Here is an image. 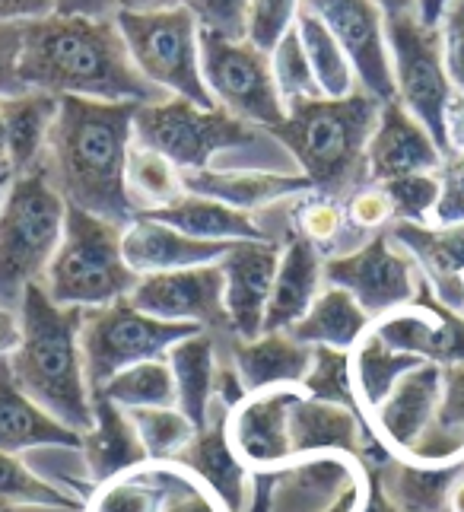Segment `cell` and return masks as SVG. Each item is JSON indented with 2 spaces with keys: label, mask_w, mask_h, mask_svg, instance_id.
<instances>
[{
  "label": "cell",
  "mask_w": 464,
  "mask_h": 512,
  "mask_svg": "<svg viewBox=\"0 0 464 512\" xmlns=\"http://www.w3.org/2000/svg\"><path fill=\"white\" fill-rule=\"evenodd\" d=\"M321 280L347 290L376 325L385 315L414 306L420 290V268L391 239L388 229H382V233L369 236V242H363L360 249L328 258L321 268Z\"/></svg>",
  "instance_id": "12"
},
{
  "label": "cell",
  "mask_w": 464,
  "mask_h": 512,
  "mask_svg": "<svg viewBox=\"0 0 464 512\" xmlns=\"http://www.w3.org/2000/svg\"><path fill=\"white\" fill-rule=\"evenodd\" d=\"M290 217H293V233L309 239L321 258L341 255V242L347 236L344 201H334V198H325V194H318V191H309L306 198L293 207Z\"/></svg>",
  "instance_id": "44"
},
{
  "label": "cell",
  "mask_w": 464,
  "mask_h": 512,
  "mask_svg": "<svg viewBox=\"0 0 464 512\" xmlns=\"http://www.w3.org/2000/svg\"><path fill=\"white\" fill-rule=\"evenodd\" d=\"M439 204L430 226H458L464 223V153L445 156L439 172Z\"/></svg>",
  "instance_id": "50"
},
{
  "label": "cell",
  "mask_w": 464,
  "mask_h": 512,
  "mask_svg": "<svg viewBox=\"0 0 464 512\" xmlns=\"http://www.w3.org/2000/svg\"><path fill=\"white\" fill-rule=\"evenodd\" d=\"M296 29L302 48H306V58L312 64V74L318 80V90L325 99H344L356 90V74L347 61V55L341 51V45L334 42V35L328 32V26L312 16L309 10L296 13Z\"/></svg>",
  "instance_id": "38"
},
{
  "label": "cell",
  "mask_w": 464,
  "mask_h": 512,
  "mask_svg": "<svg viewBox=\"0 0 464 512\" xmlns=\"http://www.w3.org/2000/svg\"><path fill=\"white\" fill-rule=\"evenodd\" d=\"M442 160L445 156L439 153L430 131L398 99L382 102L379 125L366 147L369 185L401 179V175H433L439 172Z\"/></svg>",
  "instance_id": "20"
},
{
  "label": "cell",
  "mask_w": 464,
  "mask_h": 512,
  "mask_svg": "<svg viewBox=\"0 0 464 512\" xmlns=\"http://www.w3.org/2000/svg\"><path fill=\"white\" fill-rule=\"evenodd\" d=\"M229 414L232 411L226 404L213 398L207 427L194 433V439L175 462L198 474L229 512H245L248 497H252V471L239 462L236 449L229 443Z\"/></svg>",
  "instance_id": "22"
},
{
  "label": "cell",
  "mask_w": 464,
  "mask_h": 512,
  "mask_svg": "<svg viewBox=\"0 0 464 512\" xmlns=\"http://www.w3.org/2000/svg\"><path fill=\"white\" fill-rule=\"evenodd\" d=\"M382 102L363 86L344 99H302L287 109L271 134L293 153L312 191L347 201L356 188L369 185L366 147L379 125Z\"/></svg>",
  "instance_id": "4"
},
{
  "label": "cell",
  "mask_w": 464,
  "mask_h": 512,
  "mask_svg": "<svg viewBox=\"0 0 464 512\" xmlns=\"http://www.w3.org/2000/svg\"><path fill=\"white\" fill-rule=\"evenodd\" d=\"M385 191V198L391 201L395 210V223H420L430 226L433 223V210L439 204V179L433 175H401V179H388L379 182Z\"/></svg>",
  "instance_id": "46"
},
{
  "label": "cell",
  "mask_w": 464,
  "mask_h": 512,
  "mask_svg": "<svg viewBox=\"0 0 464 512\" xmlns=\"http://www.w3.org/2000/svg\"><path fill=\"white\" fill-rule=\"evenodd\" d=\"M366 471L353 455H299L277 468L271 512H360Z\"/></svg>",
  "instance_id": "14"
},
{
  "label": "cell",
  "mask_w": 464,
  "mask_h": 512,
  "mask_svg": "<svg viewBox=\"0 0 464 512\" xmlns=\"http://www.w3.org/2000/svg\"><path fill=\"white\" fill-rule=\"evenodd\" d=\"M280 242H232V249L220 258L226 280V315H229V338L255 341L264 325V309L274 290Z\"/></svg>",
  "instance_id": "18"
},
{
  "label": "cell",
  "mask_w": 464,
  "mask_h": 512,
  "mask_svg": "<svg viewBox=\"0 0 464 512\" xmlns=\"http://www.w3.org/2000/svg\"><path fill=\"white\" fill-rule=\"evenodd\" d=\"M271 70H274L277 93H280V99H283L287 109L296 102H302V99H321L318 80L312 74V64L306 58V48H302L296 23L277 42V48L271 51Z\"/></svg>",
  "instance_id": "45"
},
{
  "label": "cell",
  "mask_w": 464,
  "mask_h": 512,
  "mask_svg": "<svg viewBox=\"0 0 464 512\" xmlns=\"http://www.w3.org/2000/svg\"><path fill=\"white\" fill-rule=\"evenodd\" d=\"M442 398V366L420 363L407 376L398 379L388 398L369 414L372 430L395 455H410L420 436L430 430Z\"/></svg>",
  "instance_id": "21"
},
{
  "label": "cell",
  "mask_w": 464,
  "mask_h": 512,
  "mask_svg": "<svg viewBox=\"0 0 464 512\" xmlns=\"http://www.w3.org/2000/svg\"><path fill=\"white\" fill-rule=\"evenodd\" d=\"M83 436L45 414L13 376L7 353H0V452L20 455L29 449H77Z\"/></svg>",
  "instance_id": "26"
},
{
  "label": "cell",
  "mask_w": 464,
  "mask_h": 512,
  "mask_svg": "<svg viewBox=\"0 0 464 512\" xmlns=\"http://www.w3.org/2000/svg\"><path fill=\"white\" fill-rule=\"evenodd\" d=\"M445 137L452 153H464V90H452L445 105Z\"/></svg>",
  "instance_id": "55"
},
{
  "label": "cell",
  "mask_w": 464,
  "mask_h": 512,
  "mask_svg": "<svg viewBox=\"0 0 464 512\" xmlns=\"http://www.w3.org/2000/svg\"><path fill=\"white\" fill-rule=\"evenodd\" d=\"M312 369L302 379L299 392L315 401L344 404L350 411H363L353 385V350H334V347H312Z\"/></svg>",
  "instance_id": "43"
},
{
  "label": "cell",
  "mask_w": 464,
  "mask_h": 512,
  "mask_svg": "<svg viewBox=\"0 0 464 512\" xmlns=\"http://www.w3.org/2000/svg\"><path fill=\"white\" fill-rule=\"evenodd\" d=\"M255 125L229 115L226 109H201L188 99L169 96L163 102L137 105L134 144L156 150L178 172H201L223 150L252 147Z\"/></svg>",
  "instance_id": "8"
},
{
  "label": "cell",
  "mask_w": 464,
  "mask_h": 512,
  "mask_svg": "<svg viewBox=\"0 0 464 512\" xmlns=\"http://www.w3.org/2000/svg\"><path fill=\"white\" fill-rule=\"evenodd\" d=\"M198 45L204 83L220 109L267 131L287 118V105L274 83L271 55H264L248 39H223L210 29H201Z\"/></svg>",
  "instance_id": "11"
},
{
  "label": "cell",
  "mask_w": 464,
  "mask_h": 512,
  "mask_svg": "<svg viewBox=\"0 0 464 512\" xmlns=\"http://www.w3.org/2000/svg\"><path fill=\"white\" fill-rule=\"evenodd\" d=\"M83 500L55 484L39 478L29 465L20 462V455L0 452V512L13 509H64L83 512Z\"/></svg>",
  "instance_id": "40"
},
{
  "label": "cell",
  "mask_w": 464,
  "mask_h": 512,
  "mask_svg": "<svg viewBox=\"0 0 464 512\" xmlns=\"http://www.w3.org/2000/svg\"><path fill=\"white\" fill-rule=\"evenodd\" d=\"M93 414H96V427L83 433L80 452L89 471V481L96 487L118 478L124 471L150 462L144 446H140V436L134 430L128 411L118 408V404L105 395H93Z\"/></svg>",
  "instance_id": "29"
},
{
  "label": "cell",
  "mask_w": 464,
  "mask_h": 512,
  "mask_svg": "<svg viewBox=\"0 0 464 512\" xmlns=\"http://www.w3.org/2000/svg\"><path fill=\"white\" fill-rule=\"evenodd\" d=\"M121 0H55L58 16H86V20H115Z\"/></svg>",
  "instance_id": "53"
},
{
  "label": "cell",
  "mask_w": 464,
  "mask_h": 512,
  "mask_svg": "<svg viewBox=\"0 0 464 512\" xmlns=\"http://www.w3.org/2000/svg\"><path fill=\"white\" fill-rule=\"evenodd\" d=\"M369 417L363 411H350L344 404L315 401L296 395L290 404V449L299 455H321V452H344L360 462L363 433Z\"/></svg>",
  "instance_id": "27"
},
{
  "label": "cell",
  "mask_w": 464,
  "mask_h": 512,
  "mask_svg": "<svg viewBox=\"0 0 464 512\" xmlns=\"http://www.w3.org/2000/svg\"><path fill=\"white\" fill-rule=\"evenodd\" d=\"M445 512H464V471L449 487V500H445Z\"/></svg>",
  "instance_id": "61"
},
{
  "label": "cell",
  "mask_w": 464,
  "mask_h": 512,
  "mask_svg": "<svg viewBox=\"0 0 464 512\" xmlns=\"http://www.w3.org/2000/svg\"><path fill=\"white\" fill-rule=\"evenodd\" d=\"M464 471V462L452 465H420L395 455L382 468V484L401 512H445L449 487Z\"/></svg>",
  "instance_id": "36"
},
{
  "label": "cell",
  "mask_w": 464,
  "mask_h": 512,
  "mask_svg": "<svg viewBox=\"0 0 464 512\" xmlns=\"http://www.w3.org/2000/svg\"><path fill=\"white\" fill-rule=\"evenodd\" d=\"M55 13V0H0V23H29Z\"/></svg>",
  "instance_id": "54"
},
{
  "label": "cell",
  "mask_w": 464,
  "mask_h": 512,
  "mask_svg": "<svg viewBox=\"0 0 464 512\" xmlns=\"http://www.w3.org/2000/svg\"><path fill=\"white\" fill-rule=\"evenodd\" d=\"M83 512H229L198 474L178 462H144L93 490Z\"/></svg>",
  "instance_id": "13"
},
{
  "label": "cell",
  "mask_w": 464,
  "mask_h": 512,
  "mask_svg": "<svg viewBox=\"0 0 464 512\" xmlns=\"http://www.w3.org/2000/svg\"><path fill=\"white\" fill-rule=\"evenodd\" d=\"M0 175H13V166H10V150H7V131H4V118H0Z\"/></svg>",
  "instance_id": "62"
},
{
  "label": "cell",
  "mask_w": 464,
  "mask_h": 512,
  "mask_svg": "<svg viewBox=\"0 0 464 512\" xmlns=\"http://www.w3.org/2000/svg\"><path fill=\"white\" fill-rule=\"evenodd\" d=\"M376 7L388 16H407V13H417V0H376Z\"/></svg>",
  "instance_id": "60"
},
{
  "label": "cell",
  "mask_w": 464,
  "mask_h": 512,
  "mask_svg": "<svg viewBox=\"0 0 464 512\" xmlns=\"http://www.w3.org/2000/svg\"><path fill=\"white\" fill-rule=\"evenodd\" d=\"M248 7L252 0H188V10L194 13L201 29H210L223 39H245Z\"/></svg>",
  "instance_id": "49"
},
{
  "label": "cell",
  "mask_w": 464,
  "mask_h": 512,
  "mask_svg": "<svg viewBox=\"0 0 464 512\" xmlns=\"http://www.w3.org/2000/svg\"><path fill=\"white\" fill-rule=\"evenodd\" d=\"M20 344V322H16V312L0 309V353H10Z\"/></svg>",
  "instance_id": "58"
},
{
  "label": "cell",
  "mask_w": 464,
  "mask_h": 512,
  "mask_svg": "<svg viewBox=\"0 0 464 512\" xmlns=\"http://www.w3.org/2000/svg\"><path fill=\"white\" fill-rule=\"evenodd\" d=\"M385 39L398 102L430 131L439 153L452 156L449 137H445V105L452 96V83L442 61V32L426 29L417 13H407L388 16Z\"/></svg>",
  "instance_id": "10"
},
{
  "label": "cell",
  "mask_w": 464,
  "mask_h": 512,
  "mask_svg": "<svg viewBox=\"0 0 464 512\" xmlns=\"http://www.w3.org/2000/svg\"><path fill=\"white\" fill-rule=\"evenodd\" d=\"M121 233L124 229L109 220L67 207L64 239L39 280L51 303L99 309L128 296L140 274H134L121 255Z\"/></svg>",
  "instance_id": "6"
},
{
  "label": "cell",
  "mask_w": 464,
  "mask_h": 512,
  "mask_svg": "<svg viewBox=\"0 0 464 512\" xmlns=\"http://www.w3.org/2000/svg\"><path fill=\"white\" fill-rule=\"evenodd\" d=\"M296 13H299V0H252L245 39L255 48H261L264 55H271L277 42L293 29Z\"/></svg>",
  "instance_id": "47"
},
{
  "label": "cell",
  "mask_w": 464,
  "mask_h": 512,
  "mask_svg": "<svg viewBox=\"0 0 464 512\" xmlns=\"http://www.w3.org/2000/svg\"><path fill=\"white\" fill-rule=\"evenodd\" d=\"M442 32V61L452 90H464V0H455L439 23Z\"/></svg>",
  "instance_id": "51"
},
{
  "label": "cell",
  "mask_w": 464,
  "mask_h": 512,
  "mask_svg": "<svg viewBox=\"0 0 464 512\" xmlns=\"http://www.w3.org/2000/svg\"><path fill=\"white\" fill-rule=\"evenodd\" d=\"M67 204L39 163L13 175L0 204V309L16 312L23 293L39 284L64 239Z\"/></svg>",
  "instance_id": "5"
},
{
  "label": "cell",
  "mask_w": 464,
  "mask_h": 512,
  "mask_svg": "<svg viewBox=\"0 0 464 512\" xmlns=\"http://www.w3.org/2000/svg\"><path fill=\"white\" fill-rule=\"evenodd\" d=\"M182 188L188 194H204L220 204L252 214L255 207L274 204L293 194H309L312 185L306 175H280V172H182Z\"/></svg>",
  "instance_id": "31"
},
{
  "label": "cell",
  "mask_w": 464,
  "mask_h": 512,
  "mask_svg": "<svg viewBox=\"0 0 464 512\" xmlns=\"http://www.w3.org/2000/svg\"><path fill=\"white\" fill-rule=\"evenodd\" d=\"M217 334L198 331L191 338L178 341L169 353L166 363L175 379V395H178V411H182L194 430L207 427V414L213 404V382H217Z\"/></svg>",
  "instance_id": "33"
},
{
  "label": "cell",
  "mask_w": 464,
  "mask_h": 512,
  "mask_svg": "<svg viewBox=\"0 0 464 512\" xmlns=\"http://www.w3.org/2000/svg\"><path fill=\"white\" fill-rule=\"evenodd\" d=\"M10 182H13V175H0V204H4V194H7Z\"/></svg>",
  "instance_id": "63"
},
{
  "label": "cell",
  "mask_w": 464,
  "mask_h": 512,
  "mask_svg": "<svg viewBox=\"0 0 464 512\" xmlns=\"http://www.w3.org/2000/svg\"><path fill=\"white\" fill-rule=\"evenodd\" d=\"M452 4H455V0H417V20L426 29H439L442 16L449 13Z\"/></svg>",
  "instance_id": "57"
},
{
  "label": "cell",
  "mask_w": 464,
  "mask_h": 512,
  "mask_svg": "<svg viewBox=\"0 0 464 512\" xmlns=\"http://www.w3.org/2000/svg\"><path fill=\"white\" fill-rule=\"evenodd\" d=\"M366 503L360 512H401L395 503H391V497L385 493V484H382V468H366Z\"/></svg>",
  "instance_id": "56"
},
{
  "label": "cell",
  "mask_w": 464,
  "mask_h": 512,
  "mask_svg": "<svg viewBox=\"0 0 464 512\" xmlns=\"http://www.w3.org/2000/svg\"><path fill=\"white\" fill-rule=\"evenodd\" d=\"M58 109H61V96H51L42 90H23L16 96L0 99V118H4V131H7L13 175H23L42 163Z\"/></svg>",
  "instance_id": "32"
},
{
  "label": "cell",
  "mask_w": 464,
  "mask_h": 512,
  "mask_svg": "<svg viewBox=\"0 0 464 512\" xmlns=\"http://www.w3.org/2000/svg\"><path fill=\"white\" fill-rule=\"evenodd\" d=\"M226 280L217 264H201V268L147 274L137 280V287L128 293L131 306L153 315L163 322L198 325L204 331L229 338V315H226Z\"/></svg>",
  "instance_id": "16"
},
{
  "label": "cell",
  "mask_w": 464,
  "mask_h": 512,
  "mask_svg": "<svg viewBox=\"0 0 464 512\" xmlns=\"http://www.w3.org/2000/svg\"><path fill=\"white\" fill-rule=\"evenodd\" d=\"M388 233L414 258L439 303L464 315V223L420 226L398 220L388 226Z\"/></svg>",
  "instance_id": "23"
},
{
  "label": "cell",
  "mask_w": 464,
  "mask_h": 512,
  "mask_svg": "<svg viewBox=\"0 0 464 512\" xmlns=\"http://www.w3.org/2000/svg\"><path fill=\"white\" fill-rule=\"evenodd\" d=\"M404 458L420 465L464 462V366H442V398L436 417Z\"/></svg>",
  "instance_id": "35"
},
{
  "label": "cell",
  "mask_w": 464,
  "mask_h": 512,
  "mask_svg": "<svg viewBox=\"0 0 464 512\" xmlns=\"http://www.w3.org/2000/svg\"><path fill=\"white\" fill-rule=\"evenodd\" d=\"M188 7V0H121V10L128 13H156V10H175Z\"/></svg>",
  "instance_id": "59"
},
{
  "label": "cell",
  "mask_w": 464,
  "mask_h": 512,
  "mask_svg": "<svg viewBox=\"0 0 464 512\" xmlns=\"http://www.w3.org/2000/svg\"><path fill=\"white\" fill-rule=\"evenodd\" d=\"M128 417L150 462H175L198 433L178 408H134Z\"/></svg>",
  "instance_id": "42"
},
{
  "label": "cell",
  "mask_w": 464,
  "mask_h": 512,
  "mask_svg": "<svg viewBox=\"0 0 464 512\" xmlns=\"http://www.w3.org/2000/svg\"><path fill=\"white\" fill-rule=\"evenodd\" d=\"M20 83L23 90L99 102L150 105L169 99L137 70L118 23L86 16L51 13L23 23Z\"/></svg>",
  "instance_id": "2"
},
{
  "label": "cell",
  "mask_w": 464,
  "mask_h": 512,
  "mask_svg": "<svg viewBox=\"0 0 464 512\" xmlns=\"http://www.w3.org/2000/svg\"><path fill=\"white\" fill-rule=\"evenodd\" d=\"M372 328V319L360 309V303L341 287H325L309 312L290 328V338L309 347H334V350H356Z\"/></svg>",
  "instance_id": "34"
},
{
  "label": "cell",
  "mask_w": 464,
  "mask_h": 512,
  "mask_svg": "<svg viewBox=\"0 0 464 512\" xmlns=\"http://www.w3.org/2000/svg\"><path fill=\"white\" fill-rule=\"evenodd\" d=\"M229 341V360L248 395L271 388H299L312 369V347L290 338V331H267L255 341Z\"/></svg>",
  "instance_id": "25"
},
{
  "label": "cell",
  "mask_w": 464,
  "mask_h": 512,
  "mask_svg": "<svg viewBox=\"0 0 464 512\" xmlns=\"http://www.w3.org/2000/svg\"><path fill=\"white\" fill-rule=\"evenodd\" d=\"M229 249H232V242L194 239L150 217H137L121 233V255L128 261V268L140 277L217 264Z\"/></svg>",
  "instance_id": "24"
},
{
  "label": "cell",
  "mask_w": 464,
  "mask_h": 512,
  "mask_svg": "<svg viewBox=\"0 0 464 512\" xmlns=\"http://www.w3.org/2000/svg\"><path fill=\"white\" fill-rule=\"evenodd\" d=\"M420 357H410V353L391 350L379 334H369L356 344L353 350V385H356V398H360V408L369 417L379 404L388 398L391 388L398 385L401 376H407L410 369H417Z\"/></svg>",
  "instance_id": "37"
},
{
  "label": "cell",
  "mask_w": 464,
  "mask_h": 512,
  "mask_svg": "<svg viewBox=\"0 0 464 512\" xmlns=\"http://www.w3.org/2000/svg\"><path fill=\"white\" fill-rule=\"evenodd\" d=\"M299 7L328 26L366 93L379 102L398 99L385 39V13L376 7V0H299Z\"/></svg>",
  "instance_id": "15"
},
{
  "label": "cell",
  "mask_w": 464,
  "mask_h": 512,
  "mask_svg": "<svg viewBox=\"0 0 464 512\" xmlns=\"http://www.w3.org/2000/svg\"><path fill=\"white\" fill-rule=\"evenodd\" d=\"M137 102L61 96L42 166L67 207L128 229L140 210L128 191Z\"/></svg>",
  "instance_id": "1"
},
{
  "label": "cell",
  "mask_w": 464,
  "mask_h": 512,
  "mask_svg": "<svg viewBox=\"0 0 464 512\" xmlns=\"http://www.w3.org/2000/svg\"><path fill=\"white\" fill-rule=\"evenodd\" d=\"M299 388H271L248 395L229 414V443L248 471H277L293 458L290 404Z\"/></svg>",
  "instance_id": "19"
},
{
  "label": "cell",
  "mask_w": 464,
  "mask_h": 512,
  "mask_svg": "<svg viewBox=\"0 0 464 512\" xmlns=\"http://www.w3.org/2000/svg\"><path fill=\"white\" fill-rule=\"evenodd\" d=\"M321 268H325V261L315 252V245L309 239H302L299 233H290L287 245H283V252H280L261 334L290 331L302 315L309 312L315 296L321 293Z\"/></svg>",
  "instance_id": "28"
},
{
  "label": "cell",
  "mask_w": 464,
  "mask_h": 512,
  "mask_svg": "<svg viewBox=\"0 0 464 512\" xmlns=\"http://www.w3.org/2000/svg\"><path fill=\"white\" fill-rule=\"evenodd\" d=\"M93 395H105L124 411H134V408H178L175 379H172V369H169L166 360H144L137 366L121 369L118 376H112ZM93 395H89V398H93Z\"/></svg>",
  "instance_id": "39"
},
{
  "label": "cell",
  "mask_w": 464,
  "mask_h": 512,
  "mask_svg": "<svg viewBox=\"0 0 464 512\" xmlns=\"http://www.w3.org/2000/svg\"><path fill=\"white\" fill-rule=\"evenodd\" d=\"M20 51H23V23H0V99L23 93Z\"/></svg>",
  "instance_id": "52"
},
{
  "label": "cell",
  "mask_w": 464,
  "mask_h": 512,
  "mask_svg": "<svg viewBox=\"0 0 464 512\" xmlns=\"http://www.w3.org/2000/svg\"><path fill=\"white\" fill-rule=\"evenodd\" d=\"M372 334H379L391 350L410 353V357H420L426 363L464 366V315L445 309L423 274L414 306L385 315L372 325Z\"/></svg>",
  "instance_id": "17"
},
{
  "label": "cell",
  "mask_w": 464,
  "mask_h": 512,
  "mask_svg": "<svg viewBox=\"0 0 464 512\" xmlns=\"http://www.w3.org/2000/svg\"><path fill=\"white\" fill-rule=\"evenodd\" d=\"M83 315L86 309L55 306L42 284H32L16 309L20 344L7 353L23 392L80 436L96 427L80 353Z\"/></svg>",
  "instance_id": "3"
},
{
  "label": "cell",
  "mask_w": 464,
  "mask_h": 512,
  "mask_svg": "<svg viewBox=\"0 0 464 512\" xmlns=\"http://www.w3.org/2000/svg\"><path fill=\"white\" fill-rule=\"evenodd\" d=\"M198 331L204 328L153 319V315L131 306L128 296L115 299L109 306L86 309L80 328V353L89 395L99 392L121 369L144 360H166V353L178 341H185Z\"/></svg>",
  "instance_id": "9"
},
{
  "label": "cell",
  "mask_w": 464,
  "mask_h": 512,
  "mask_svg": "<svg viewBox=\"0 0 464 512\" xmlns=\"http://www.w3.org/2000/svg\"><path fill=\"white\" fill-rule=\"evenodd\" d=\"M115 23L131 51V61L153 86L201 109H217L201 74V26L188 7L156 13L118 10Z\"/></svg>",
  "instance_id": "7"
},
{
  "label": "cell",
  "mask_w": 464,
  "mask_h": 512,
  "mask_svg": "<svg viewBox=\"0 0 464 512\" xmlns=\"http://www.w3.org/2000/svg\"><path fill=\"white\" fill-rule=\"evenodd\" d=\"M140 217L159 220L178 229V233L194 236V239H210V242H274L252 220V214L220 204L213 198H204V194H188V191L166 207L144 210Z\"/></svg>",
  "instance_id": "30"
},
{
  "label": "cell",
  "mask_w": 464,
  "mask_h": 512,
  "mask_svg": "<svg viewBox=\"0 0 464 512\" xmlns=\"http://www.w3.org/2000/svg\"><path fill=\"white\" fill-rule=\"evenodd\" d=\"M344 214H347L350 229H356V233H372V236L395 223V210H391V201L385 198V191L379 185L356 188L344 201Z\"/></svg>",
  "instance_id": "48"
},
{
  "label": "cell",
  "mask_w": 464,
  "mask_h": 512,
  "mask_svg": "<svg viewBox=\"0 0 464 512\" xmlns=\"http://www.w3.org/2000/svg\"><path fill=\"white\" fill-rule=\"evenodd\" d=\"M128 191L140 210L166 207L185 194L182 172H178L166 156L156 150H147L140 144H131L128 153Z\"/></svg>",
  "instance_id": "41"
}]
</instances>
